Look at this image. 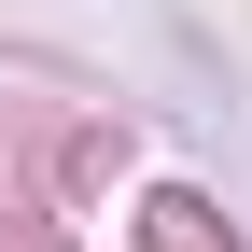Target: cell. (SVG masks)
Wrapping results in <instances>:
<instances>
[{
  "label": "cell",
  "mask_w": 252,
  "mask_h": 252,
  "mask_svg": "<svg viewBox=\"0 0 252 252\" xmlns=\"http://www.w3.org/2000/svg\"><path fill=\"white\" fill-rule=\"evenodd\" d=\"M154 252H210V224H196V196H154Z\"/></svg>",
  "instance_id": "cell-1"
}]
</instances>
